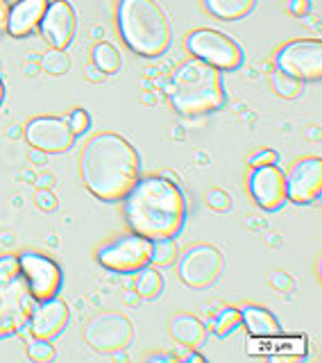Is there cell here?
Instances as JSON below:
<instances>
[{
	"mask_svg": "<svg viewBox=\"0 0 322 363\" xmlns=\"http://www.w3.org/2000/svg\"><path fill=\"white\" fill-rule=\"evenodd\" d=\"M139 152L121 134L100 132L87 141L79 157V175L98 200L113 202L128 196L139 179Z\"/></svg>",
	"mask_w": 322,
	"mask_h": 363,
	"instance_id": "6da1fadb",
	"label": "cell"
},
{
	"mask_svg": "<svg viewBox=\"0 0 322 363\" xmlns=\"http://www.w3.org/2000/svg\"><path fill=\"white\" fill-rule=\"evenodd\" d=\"M125 220L139 236L161 241L177 236L187 220V200L168 177H143L125 196Z\"/></svg>",
	"mask_w": 322,
	"mask_h": 363,
	"instance_id": "7a4b0ae2",
	"label": "cell"
},
{
	"mask_svg": "<svg viewBox=\"0 0 322 363\" xmlns=\"http://www.w3.org/2000/svg\"><path fill=\"white\" fill-rule=\"evenodd\" d=\"M166 94L179 113L200 116L225 105L223 75L218 68L202 60H189L172 75Z\"/></svg>",
	"mask_w": 322,
	"mask_h": 363,
	"instance_id": "3957f363",
	"label": "cell"
},
{
	"mask_svg": "<svg viewBox=\"0 0 322 363\" xmlns=\"http://www.w3.org/2000/svg\"><path fill=\"white\" fill-rule=\"evenodd\" d=\"M118 28L136 55L159 57L170 45V23L155 0H121Z\"/></svg>",
	"mask_w": 322,
	"mask_h": 363,
	"instance_id": "277c9868",
	"label": "cell"
},
{
	"mask_svg": "<svg viewBox=\"0 0 322 363\" xmlns=\"http://www.w3.org/2000/svg\"><path fill=\"white\" fill-rule=\"evenodd\" d=\"M189 50L195 55V60L211 64L218 71H234L243 64L240 45L218 30H195L189 37Z\"/></svg>",
	"mask_w": 322,
	"mask_h": 363,
	"instance_id": "5b68a950",
	"label": "cell"
},
{
	"mask_svg": "<svg viewBox=\"0 0 322 363\" xmlns=\"http://www.w3.org/2000/svg\"><path fill=\"white\" fill-rule=\"evenodd\" d=\"M100 266L113 272H139L152 259V241L139 234L123 236L118 241H111L98 250Z\"/></svg>",
	"mask_w": 322,
	"mask_h": 363,
	"instance_id": "8992f818",
	"label": "cell"
},
{
	"mask_svg": "<svg viewBox=\"0 0 322 363\" xmlns=\"http://www.w3.org/2000/svg\"><path fill=\"white\" fill-rule=\"evenodd\" d=\"M37 300L28 291L23 277L14 281H0V338L21 332L28 325Z\"/></svg>",
	"mask_w": 322,
	"mask_h": 363,
	"instance_id": "52a82bcc",
	"label": "cell"
},
{
	"mask_svg": "<svg viewBox=\"0 0 322 363\" xmlns=\"http://www.w3.org/2000/svg\"><path fill=\"white\" fill-rule=\"evenodd\" d=\"M84 340L98 352H118L132 340V323L118 311H102L84 327Z\"/></svg>",
	"mask_w": 322,
	"mask_h": 363,
	"instance_id": "ba28073f",
	"label": "cell"
},
{
	"mask_svg": "<svg viewBox=\"0 0 322 363\" xmlns=\"http://www.w3.org/2000/svg\"><path fill=\"white\" fill-rule=\"evenodd\" d=\"M21 261V277L26 279L30 295L37 302L50 300L60 293L62 286V268L52 259L37 252L18 255Z\"/></svg>",
	"mask_w": 322,
	"mask_h": 363,
	"instance_id": "9c48e42d",
	"label": "cell"
},
{
	"mask_svg": "<svg viewBox=\"0 0 322 363\" xmlns=\"http://www.w3.org/2000/svg\"><path fill=\"white\" fill-rule=\"evenodd\" d=\"M223 255L213 245H193L179 259V279L191 289H206L221 277Z\"/></svg>",
	"mask_w": 322,
	"mask_h": 363,
	"instance_id": "30bf717a",
	"label": "cell"
},
{
	"mask_svg": "<svg viewBox=\"0 0 322 363\" xmlns=\"http://www.w3.org/2000/svg\"><path fill=\"white\" fill-rule=\"evenodd\" d=\"M277 68L297 79H318L322 75V43L291 41L277 55Z\"/></svg>",
	"mask_w": 322,
	"mask_h": 363,
	"instance_id": "8fae6325",
	"label": "cell"
},
{
	"mask_svg": "<svg viewBox=\"0 0 322 363\" xmlns=\"http://www.w3.org/2000/svg\"><path fill=\"white\" fill-rule=\"evenodd\" d=\"M26 139L41 152H66L73 145L75 134L68 116H39L28 123Z\"/></svg>",
	"mask_w": 322,
	"mask_h": 363,
	"instance_id": "7c38bea8",
	"label": "cell"
},
{
	"mask_svg": "<svg viewBox=\"0 0 322 363\" xmlns=\"http://www.w3.org/2000/svg\"><path fill=\"white\" fill-rule=\"evenodd\" d=\"M286 179V198L297 204H309L320 198L322 191V162L318 157H306L295 162Z\"/></svg>",
	"mask_w": 322,
	"mask_h": 363,
	"instance_id": "4fadbf2b",
	"label": "cell"
},
{
	"mask_svg": "<svg viewBox=\"0 0 322 363\" xmlns=\"http://www.w3.org/2000/svg\"><path fill=\"white\" fill-rule=\"evenodd\" d=\"M41 37L50 48L66 50L75 37V9L68 0H52L39 23Z\"/></svg>",
	"mask_w": 322,
	"mask_h": 363,
	"instance_id": "5bb4252c",
	"label": "cell"
},
{
	"mask_svg": "<svg viewBox=\"0 0 322 363\" xmlns=\"http://www.w3.org/2000/svg\"><path fill=\"white\" fill-rule=\"evenodd\" d=\"M250 191L255 196L257 204L268 211L279 209L289 200L286 198V179L284 173L277 168V164L259 166L250 177Z\"/></svg>",
	"mask_w": 322,
	"mask_h": 363,
	"instance_id": "9a60e30c",
	"label": "cell"
},
{
	"mask_svg": "<svg viewBox=\"0 0 322 363\" xmlns=\"http://www.w3.org/2000/svg\"><path fill=\"white\" fill-rule=\"evenodd\" d=\"M30 332L37 338H55L64 332L68 323V306L60 298L41 300L30 315Z\"/></svg>",
	"mask_w": 322,
	"mask_h": 363,
	"instance_id": "2e32d148",
	"label": "cell"
},
{
	"mask_svg": "<svg viewBox=\"0 0 322 363\" xmlns=\"http://www.w3.org/2000/svg\"><path fill=\"white\" fill-rule=\"evenodd\" d=\"M48 9V0H18L14 7H9L7 32L11 37H28L39 28V23Z\"/></svg>",
	"mask_w": 322,
	"mask_h": 363,
	"instance_id": "e0dca14e",
	"label": "cell"
},
{
	"mask_svg": "<svg viewBox=\"0 0 322 363\" xmlns=\"http://www.w3.org/2000/svg\"><path fill=\"white\" fill-rule=\"evenodd\" d=\"M170 336L177 340L182 347H200L206 338V327L191 313H177L168 323Z\"/></svg>",
	"mask_w": 322,
	"mask_h": 363,
	"instance_id": "ac0fdd59",
	"label": "cell"
},
{
	"mask_svg": "<svg viewBox=\"0 0 322 363\" xmlns=\"http://www.w3.org/2000/svg\"><path fill=\"white\" fill-rule=\"evenodd\" d=\"M240 323L248 327L252 336L259 338H272L279 336L282 332L279 320L268 309H263V306H245V309H240Z\"/></svg>",
	"mask_w": 322,
	"mask_h": 363,
	"instance_id": "d6986e66",
	"label": "cell"
},
{
	"mask_svg": "<svg viewBox=\"0 0 322 363\" xmlns=\"http://www.w3.org/2000/svg\"><path fill=\"white\" fill-rule=\"evenodd\" d=\"M204 5L216 18L238 21V18L248 16L250 11L255 9L257 0H204Z\"/></svg>",
	"mask_w": 322,
	"mask_h": 363,
	"instance_id": "ffe728a7",
	"label": "cell"
},
{
	"mask_svg": "<svg viewBox=\"0 0 322 363\" xmlns=\"http://www.w3.org/2000/svg\"><path fill=\"white\" fill-rule=\"evenodd\" d=\"M134 291H136V295H141V298H145V300H155L157 295L164 291V277H161V272L157 268L145 266L139 270Z\"/></svg>",
	"mask_w": 322,
	"mask_h": 363,
	"instance_id": "44dd1931",
	"label": "cell"
},
{
	"mask_svg": "<svg viewBox=\"0 0 322 363\" xmlns=\"http://www.w3.org/2000/svg\"><path fill=\"white\" fill-rule=\"evenodd\" d=\"M94 64L100 68L105 75H113V73H118V68H121V55L118 50L113 48L111 43L107 41H100L94 45Z\"/></svg>",
	"mask_w": 322,
	"mask_h": 363,
	"instance_id": "7402d4cb",
	"label": "cell"
},
{
	"mask_svg": "<svg viewBox=\"0 0 322 363\" xmlns=\"http://www.w3.org/2000/svg\"><path fill=\"white\" fill-rule=\"evenodd\" d=\"M270 84L274 91H277V96H282V98H297L302 94V79L284 73L279 68L274 73H270Z\"/></svg>",
	"mask_w": 322,
	"mask_h": 363,
	"instance_id": "603a6c76",
	"label": "cell"
},
{
	"mask_svg": "<svg viewBox=\"0 0 322 363\" xmlns=\"http://www.w3.org/2000/svg\"><path fill=\"white\" fill-rule=\"evenodd\" d=\"M41 68L48 75H66L68 68H71V60H68V55L64 50L50 48L41 57Z\"/></svg>",
	"mask_w": 322,
	"mask_h": 363,
	"instance_id": "cb8c5ba5",
	"label": "cell"
},
{
	"mask_svg": "<svg viewBox=\"0 0 322 363\" xmlns=\"http://www.w3.org/2000/svg\"><path fill=\"white\" fill-rule=\"evenodd\" d=\"M240 325V311L238 309H232V306H227V309H223L221 313L216 315L213 320V329L218 336H229L234 332V329Z\"/></svg>",
	"mask_w": 322,
	"mask_h": 363,
	"instance_id": "d4e9b609",
	"label": "cell"
},
{
	"mask_svg": "<svg viewBox=\"0 0 322 363\" xmlns=\"http://www.w3.org/2000/svg\"><path fill=\"white\" fill-rule=\"evenodd\" d=\"M28 357L37 363H45L55 359V345L48 338H37L32 336V340L28 343Z\"/></svg>",
	"mask_w": 322,
	"mask_h": 363,
	"instance_id": "484cf974",
	"label": "cell"
},
{
	"mask_svg": "<svg viewBox=\"0 0 322 363\" xmlns=\"http://www.w3.org/2000/svg\"><path fill=\"white\" fill-rule=\"evenodd\" d=\"M175 243H172V238H161V241H152V259L150 261H157V264H170L172 259H175Z\"/></svg>",
	"mask_w": 322,
	"mask_h": 363,
	"instance_id": "4316f807",
	"label": "cell"
},
{
	"mask_svg": "<svg viewBox=\"0 0 322 363\" xmlns=\"http://www.w3.org/2000/svg\"><path fill=\"white\" fill-rule=\"evenodd\" d=\"M21 277V261L14 255L0 257V281H14Z\"/></svg>",
	"mask_w": 322,
	"mask_h": 363,
	"instance_id": "83f0119b",
	"label": "cell"
},
{
	"mask_svg": "<svg viewBox=\"0 0 322 363\" xmlns=\"http://www.w3.org/2000/svg\"><path fill=\"white\" fill-rule=\"evenodd\" d=\"M68 123H71V130H73L75 136H82L91 128V116L87 113V109L77 107V109L71 111V116H68Z\"/></svg>",
	"mask_w": 322,
	"mask_h": 363,
	"instance_id": "f1b7e54d",
	"label": "cell"
},
{
	"mask_svg": "<svg viewBox=\"0 0 322 363\" xmlns=\"http://www.w3.org/2000/svg\"><path fill=\"white\" fill-rule=\"evenodd\" d=\"M206 204H209V207L216 209V211H227L229 207H232V200H229V196L225 191L213 189V191L206 193Z\"/></svg>",
	"mask_w": 322,
	"mask_h": 363,
	"instance_id": "f546056e",
	"label": "cell"
},
{
	"mask_svg": "<svg viewBox=\"0 0 322 363\" xmlns=\"http://www.w3.org/2000/svg\"><path fill=\"white\" fill-rule=\"evenodd\" d=\"M268 164H277V152H272V150H261V152H255V155L250 157V166H252V168L268 166Z\"/></svg>",
	"mask_w": 322,
	"mask_h": 363,
	"instance_id": "4dcf8cb0",
	"label": "cell"
},
{
	"mask_svg": "<svg viewBox=\"0 0 322 363\" xmlns=\"http://www.w3.org/2000/svg\"><path fill=\"white\" fill-rule=\"evenodd\" d=\"M37 207L43 209V211H52V209H57V198L48 189H41L37 193Z\"/></svg>",
	"mask_w": 322,
	"mask_h": 363,
	"instance_id": "1f68e13d",
	"label": "cell"
},
{
	"mask_svg": "<svg viewBox=\"0 0 322 363\" xmlns=\"http://www.w3.org/2000/svg\"><path fill=\"white\" fill-rule=\"evenodd\" d=\"M84 77L89 79V82H102V79H105L107 75L102 73L94 62H91V64H87V66H84Z\"/></svg>",
	"mask_w": 322,
	"mask_h": 363,
	"instance_id": "d6a6232c",
	"label": "cell"
},
{
	"mask_svg": "<svg viewBox=\"0 0 322 363\" xmlns=\"http://www.w3.org/2000/svg\"><path fill=\"white\" fill-rule=\"evenodd\" d=\"M7 16H9V0H0V37L7 32Z\"/></svg>",
	"mask_w": 322,
	"mask_h": 363,
	"instance_id": "836d02e7",
	"label": "cell"
},
{
	"mask_svg": "<svg viewBox=\"0 0 322 363\" xmlns=\"http://www.w3.org/2000/svg\"><path fill=\"white\" fill-rule=\"evenodd\" d=\"M309 7V0H289V11H293V14H302V11H306Z\"/></svg>",
	"mask_w": 322,
	"mask_h": 363,
	"instance_id": "e575fe53",
	"label": "cell"
},
{
	"mask_svg": "<svg viewBox=\"0 0 322 363\" xmlns=\"http://www.w3.org/2000/svg\"><path fill=\"white\" fill-rule=\"evenodd\" d=\"M175 357L172 354H152V357H148V361H172Z\"/></svg>",
	"mask_w": 322,
	"mask_h": 363,
	"instance_id": "d590c367",
	"label": "cell"
},
{
	"mask_svg": "<svg viewBox=\"0 0 322 363\" xmlns=\"http://www.w3.org/2000/svg\"><path fill=\"white\" fill-rule=\"evenodd\" d=\"M32 159H34V162H45V155L41 152V150H37V147H34V152H32Z\"/></svg>",
	"mask_w": 322,
	"mask_h": 363,
	"instance_id": "8d00e7d4",
	"label": "cell"
},
{
	"mask_svg": "<svg viewBox=\"0 0 322 363\" xmlns=\"http://www.w3.org/2000/svg\"><path fill=\"white\" fill-rule=\"evenodd\" d=\"M182 359H189V361H200V363L204 361L200 354H193V352H187V354H182Z\"/></svg>",
	"mask_w": 322,
	"mask_h": 363,
	"instance_id": "74e56055",
	"label": "cell"
},
{
	"mask_svg": "<svg viewBox=\"0 0 322 363\" xmlns=\"http://www.w3.org/2000/svg\"><path fill=\"white\" fill-rule=\"evenodd\" d=\"M50 182H52V177H50V175H45V177H39V182H37V184L45 189V186H50Z\"/></svg>",
	"mask_w": 322,
	"mask_h": 363,
	"instance_id": "f35d334b",
	"label": "cell"
},
{
	"mask_svg": "<svg viewBox=\"0 0 322 363\" xmlns=\"http://www.w3.org/2000/svg\"><path fill=\"white\" fill-rule=\"evenodd\" d=\"M3 100H5V84H3V79H0V105H3Z\"/></svg>",
	"mask_w": 322,
	"mask_h": 363,
	"instance_id": "ab89813d",
	"label": "cell"
}]
</instances>
